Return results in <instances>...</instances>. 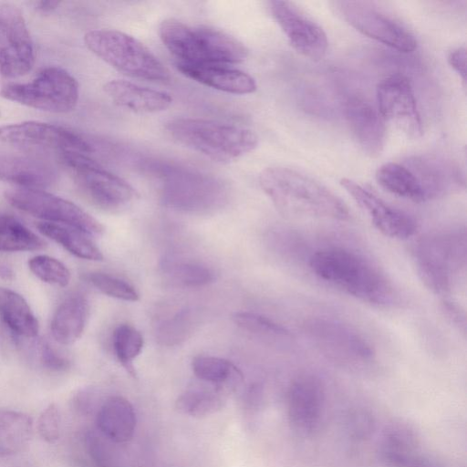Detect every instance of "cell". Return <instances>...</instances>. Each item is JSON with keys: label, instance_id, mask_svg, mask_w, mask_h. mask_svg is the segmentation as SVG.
<instances>
[{"label": "cell", "instance_id": "obj_1", "mask_svg": "<svg viewBox=\"0 0 467 467\" xmlns=\"http://www.w3.org/2000/svg\"><path fill=\"white\" fill-rule=\"evenodd\" d=\"M312 273L320 280L363 302L387 306L395 293L382 270L363 254L342 246L317 250L309 258Z\"/></svg>", "mask_w": 467, "mask_h": 467}, {"label": "cell", "instance_id": "obj_2", "mask_svg": "<svg viewBox=\"0 0 467 467\" xmlns=\"http://www.w3.org/2000/svg\"><path fill=\"white\" fill-rule=\"evenodd\" d=\"M259 183L276 209L296 218H325L345 221L349 217L346 203L326 186L296 170L268 167Z\"/></svg>", "mask_w": 467, "mask_h": 467}, {"label": "cell", "instance_id": "obj_3", "mask_svg": "<svg viewBox=\"0 0 467 467\" xmlns=\"http://www.w3.org/2000/svg\"><path fill=\"white\" fill-rule=\"evenodd\" d=\"M159 35L180 63L226 66L240 63L248 56L246 47L238 39L207 26H192L168 18L161 23Z\"/></svg>", "mask_w": 467, "mask_h": 467}, {"label": "cell", "instance_id": "obj_4", "mask_svg": "<svg viewBox=\"0 0 467 467\" xmlns=\"http://www.w3.org/2000/svg\"><path fill=\"white\" fill-rule=\"evenodd\" d=\"M179 144L216 161H231L252 151L258 143L249 129L212 119L181 118L165 127Z\"/></svg>", "mask_w": 467, "mask_h": 467}, {"label": "cell", "instance_id": "obj_5", "mask_svg": "<svg viewBox=\"0 0 467 467\" xmlns=\"http://www.w3.org/2000/svg\"><path fill=\"white\" fill-rule=\"evenodd\" d=\"M466 233L449 229L422 236L413 249L417 274L438 295L449 293L466 266Z\"/></svg>", "mask_w": 467, "mask_h": 467}, {"label": "cell", "instance_id": "obj_6", "mask_svg": "<svg viewBox=\"0 0 467 467\" xmlns=\"http://www.w3.org/2000/svg\"><path fill=\"white\" fill-rule=\"evenodd\" d=\"M87 47L118 71L141 79L166 81L168 68L135 37L112 29L90 30L84 36Z\"/></svg>", "mask_w": 467, "mask_h": 467}, {"label": "cell", "instance_id": "obj_7", "mask_svg": "<svg viewBox=\"0 0 467 467\" xmlns=\"http://www.w3.org/2000/svg\"><path fill=\"white\" fill-rule=\"evenodd\" d=\"M80 193L95 206L117 211L128 206L136 197L131 185L113 174L89 155L68 151L59 155Z\"/></svg>", "mask_w": 467, "mask_h": 467}, {"label": "cell", "instance_id": "obj_8", "mask_svg": "<svg viewBox=\"0 0 467 467\" xmlns=\"http://www.w3.org/2000/svg\"><path fill=\"white\" fill-rule=\"evenodd\" d=\"M0 94L33 109L65 113L76 107L79 88L76 78L64 68L47 67L29 82L4 86Z\"/></svg>", "mask_w": 467, "mask_h": 467}, {"label": "cell", "instance_id": "obj_9", "mask_svg": "<svg viewBox=\"0 0 467 467\" xmlns=\"http://www.w3.org/2000/svg\"><path fill=\"white\" fill-rule=\"evenodd\" d=\"M162 200L172 209L186 213H206L220 207L225 188L216 179L178 167L161 168Z\"/></svg>", "mask_w": 467, "mask_h": 467}, {"label": "cell", "instance_id": "obj_10", "mask_svg": "<svg viewBox=\"0 0 467 467\" xmlns=\"http://www.w3.org/2000/svg\"><path fill=\"white\" fill-rule=\"evenodd\" d=\"M14 207L48 223L77 228L88 235H100L103 225L74 202L38 189L17 188L5 192Z\"/></svg>", "mask_w": 467, "mask_h": 467}, {"label": "cell", "instance_id": "obj_11", "mask_svg": "<svg viewBox=\"0 0 467 467\" xmlns=\"http://www.w3.org/2000/svg\"><path fill=\"white\" fill-rule=\"evenodd\" d=\"M0 140L25 148L89 155L96 145L65 127L40 121H23L0 127Z\"/></svg>", "mask_w": 467, "mask_h": 467}, {"label": "cell", "instance_id": "obj_12", "mask_svg": "<svg viewBox=\"0 0 467 467\" xmlns=\"http://www.w3.org/2000/svg\"><path fill=\"white\" fill-rule=\"evenodd\" d=\"M34 63V45L21 10L0 2V73L19 78L28 73Z\"/></svg>", "mask_w": 467, "mask_h": 467}, {"label": "cell", "instance_id": "obj_13", "mask_svg": "<svg viewBox=\"0 0 467 467\" xmlns=\"http://www.w3.org/2000/svg\"><path fill=\"white\" fill-rule=\"evenodd\" d=\"M305 330L317 348L329 358L346 363H365L373 358L369 343L349 326L330 318H313Z\"/></svg>", "mask_w": 467, "mask_h": 467}, {"label": "cell", "instance_id": "obj_14", "mask_svg": "<svg viewBox=\"0 0 467 467\" xmlns=\"http://www.w3.org/2000/svg\"><path fill=\"white\" fill-rule=\"evenodd\" d=\"M337 5L344 19L364 36L403 53L417 48V40L410 31L368 3L340 1Z\"/></svg>", "mask_w": 467, "mask_h": 467}, {"label": "cell", "instance_id": "obj_15", "mask_svg": "<svg viewBox=\"0 0 467 467\" xmlns=\"http://www.w3.org/2000/svg\"><path fill=\"white\" fill-rule=\"evenodd\" d=\"M378 111L388 122L407 137L421 136L422 124L414 91L410 80L396 74L382 79L377 86Z\"/></svg>", "mask_w": 467, "mask_h": 467}, {"label": "cell", "instance_id": "obj_16", "mask_svg": "<svg viewBox=\"0 0 467 467\" xmlns=\"http://www.w3.org/2000/svg\"><path fill=\"white\" fill-rule=\"evenodd\" d=\"M271 13L293 48L312 60L322 59L328 41L323 28L293 3L273 0Z\"/></svg>", "mask_w": 467, "mask_h": 467}, {"label": "cell", "instance_id": "obj_17", "mask_svg": "<svg viewBox=\"0 0 467 467\" xmlns=\"http://www.w3.org/2000/svg\"><path fill=\"white\" fill-rule=\"evenodd\" d=\"M340 184L381 234L400 240L408 239L415 234L418 225L412 216L385 202L351 179L343 178Z\"/></svg>", "mask_w": 467, "mask_h": 467}, {"label": "cell", "instance_id": "obj_18", "mask_svg": "<svg viewBox=\"0 0 467 467\" xmlns=\"http://www.w3.org/2000/svg\"><path fill=\"white\" fill-rule=\"evenodd\" d=\"M288 417L293 427L303 433L312 432L319 423L324 390L318 379L302 375L288 390Z\"/></svg>", "mask_w": 467, "mask_h": 467}, {"label": "cell", "instance_id": "obj_19", "mask_svg": "<svg viewBox=\"0 0 467 467\" xmlns=\"http://www.w3.org/2000/svg\"><path fill=\"white\" fill-rule=\"evenodd\" d=\"M345 115L351 134L362 150L370 157L380 155L385 141L384 121L379 111L359 97L349 98Z\"/></svg>", "mask_w": 467, "mask_h": 467}, {"label": "cell", "instance_id": "obj_20", "mask_svg": "<svg viewBox=\"0 0 467 467\" xmlns=\"http://www.w3.org/2000/svg\"><path fill=\"white\" fill-rule=\"evenodd\" d=\"M57 174L47 161L31 156L0 152V180L21 188L41 190L57 182Z\"/></svg>", "mask_w": 467, "mask_h": 467}, {"label": "cell", "instance_id": "obj_21", "mask_svg": "<svg viewBox=\"0 0 467 467\" xmlns=\"http://www.w3.org/2000/svg\"><path fill=\"white\" fill-rule=\"evenodd\" d=\"M103 89L115 105L136 113L160 112L172 102L171 96L165 91L122 79L108 81Z\"/></svg>", "mask_w": 467, "mask_h": 467}, {"label": "cell", "instance_id": "obj_22", "mask_svg": "<svg viewBox=\"0 0 467 467\" xmlns=\"http://www.w3.org/2000/svg\"><path fill=\"white\" fill-rule=\"evenodd\" d=\"M177 69L187 78L226 93L244 95L256 90L249 74L223 65H192L176 62Z\"/></svg>", "mask_w": 467, "mask_h": 467}, {"label": "cell", "instance_id": "obj_23", "mask_svg": "<svg viewBox=\"0 0 467 467\" xmlns=\"http://www.w3.org/2000/svg\"><path fill=\"white\" fill-rule=\"evenodd\" d=\"M96 424L108 441L114 443L127 442L132 439L136 429L134 408L124 397H109L97 411Z\"/></svg>", "mask_w": 467, "mask_h": 467}, {"label": "cell", "instance_id": "obj_24", "mask_svg": "<svg viewBox=\"0 0 467 467\" xmlns=\"http://www.w3.org/2000/svg\"><path fill=\"white\" fill-rule=\"evenodd\" d=\"M420 182L426 199L443 195L460 186V175L447 162L434 157L417 156L404 162Z\"/></svg>", "mask_w": 467, "mask_h": 467}, {"label": "cell", "instance_id": "obj_25", "mask_svg": "<svg viewBox=\"0 0 467 467\" xmlns=\"http://www.w3.org/2000/svg\"><path fill=\"white\" fill-rule=\"evenodd\" d=\"M88 316V302L80 293L67 296L56 309L50 325L54 339L69 345L82 335Z\"/></svg>", "mask_w": 467, "mask_h": 467}, {"label": "cell", "instance_id": "obj_26", "mask_svg": "<svg viewBox=\"0 0 467 467\" xmlns=\"http://www.w3.org/2000/svg\"><path fill=\"white\" fill-rule=\"evenodd\" d=\"M0 317L17 337L33 338L37 336L38 321L26 299L18 293L0 287Z\"/></svg>", "mask_w": 467, "mask_h": 467}, {"label": "cell", "instance_id": "obj_27", "mask_svg": "<svg viewBox=\"0 0 467 467\" xmlns=\"http://www.w3.org/2000/svg\"><path fill=\"white\" fill-rule=\"evenodd\" d=\"M33 435V421L26 413L0 410V458L22 451Z\"/></svg>", "mask_w": 467, "mask_h": 467}, {"label": "cell", "instance_id": "obj_28", "mask_svg": "<svg viewBox=\"0 0 467 467\" xmlns=\"http://www.w3.org/2000/svg\"><path fill=\"white\" fill-rule=\"evenodd\" d=\"M375 177L383 189L394 195L415 202L427 201L417 177L404 163H384L379 167Z\"/></svg>", "mask_w": 467, "mask_h": 467}, {"label": "cell", "instance_id": "obj_29", "mask_svg": "<svg viewBox=\"0 0 467 467\" xmlns=\"http://www.w3.org/2000/svg\"><path fill=\"white\" fill-rule=\"evenodd\" d=\"M36 228L77 257L92 261L103 259L101 251L88 234L77 228L48 222L38 223Z\"/></svg>", "mask_w": 467, "mask_h": 467}, {"label": "cell", "instance_id": "obj_30", "mask_svg": "<svg viewBox=\"0 0 467 467\" xmlns=\"http://www.w3.org/2000/svg\"><path fill=\"white\" fill-rule=\"evenodd\" d=\"M197 379L215 385L218 390L232 389L243 379L241 371L229 360L213 356H197L192 361Z\"/></svg>", "mask_w": 467, "mask_h": 467}, {"label": "cell", "instance_id": "obj_31", "mask_svg": "<svg viewBox=\"0 0 467 467\" xmlns=\"http://www.w3.org/2000/svg\"><path fill=\"white\" fill-rule=\"evenodd\" d=\"M45 241L15 216L0 212V251L23 252L44 248Z\"/></svg>", "mask_w": 467, "mask_h": 467}, {"label": "cell", "instance_id": "obj_32", "mask_svg": "<svg viewBox=\"0 0 467 467\" xmlns=\"http://www.w3.org/2000/svg\"><path fill=\"white\" fill-rule=\"evenodd\" d=\"M161 270L167 280L180 287H200L214 280L213 271L201 263L166 258Z\"/></svg>", "mask_w": 467, "mask_h": 467}, {"label": "cell", "instance_id": "obj_33", "mask_svg": "<svg viewBox=\"0 0 467 467\" xmlns=\"http://www.w3.org/2000/svg\"><path fill=\"white\" fill-rule=\"evenodd\" d=\"M198 309L185 307L164 319L157 327L156 338L161 345L172 347L187 340L199 326Z\"/></svg>", "mask_w": 467, "mask_h": 467}, {"label": "cell", "instance_id": "obj_34", "mask_svg": "<svg viewBox=\"0 0 467 467\" xmlns=\"http://www.w3.org/2000/svg\"><path fill=\"white\" fill-rule=\"evenodd\" d=\"M225 400L218 390L193 389L181 394L175 402L177 410L192 417H203L220 411Z\"/></svg>", "mask_w": 467, "mask_h": 467}, {"label": "cell", "instance_id": "obj_35", "mask_svg": "<svg viewBox=\"0 0 467 467\" xmlns=\"http://www.w3.org/2000/svg\"><path fill=\"white\" fill-rule=\"evenodd\" d=\"M143 337L140 332L129 324H120L113 331L112 347L119 362L134 375L133 360L143 348Z\"/></svg>", "mask_w": 467, "mask_h": 467}, {"label": "cell", "instance_id": "obj_36", "mask_svg": "<svg viewBox=\"0 0 467 467\" xmlns=\"http://www.w3.org/2000/svg\"><path fill=\"white\" fill-rule=\"evenodd\" d=\"M234 322L242 329L261 336L285 338L290 337L289 330L281 324L263 315L240 311L233 314Z\"/></svg>", "mask_w": 467, "mask_h": 467}, {"label": "cell", "instance_id": "obj_37", "mask_svg": "<svg viewBox=\"0 0 467 467\" xmlns=\"http://www.w3.org/2000/svg\"><path fill=\"white\" fill-rule=\"evenodd\" d=\"M28 267L38 279L50 285L64 287L70 281L68 268L61 261L48 255L32 257L28 261Z\"/></svg>", "mask_w": 467, "mask_h": 467}, {"label": "cell", "instance_id": "obj_38", "mask_svg": "<svg viewBox=\"0 0 467 467\" xmlns=\"http://www.w3.org/2000/svg\"><path fill=\"white\" fill-rule=\"evenodd\" d=\"M86 280L106 296L119 300L134 302L139 299V293L129 282L115 275L91 272L85 275Z\"/></svg>", "mask_w": 467, "mask_h": 467}, {"label": "cell", "instance_id": "obj_39", "mask_svg": "<svg viewBox=\"0 0 467 467\" xmlns=\"http://www.w3.org/2000/svg\"><path fill=\"white\" fill-rule=\"evenodd\" d=\"M62 418L56 403L48 404L36 420V431L42 441L48 444L57 442L61 437Z\"/></svg>", "mask_w": 467, "mask_h": 467}, {"label": "cell", "instance_id": "obj_40", "mask_svg": "<svg viewBox=\"0 0 467 467\" xmlns=\"http://www.w3.org/2000/svg\"><path fill=\"white\" fill-rule=\"evenodd\" d=\"M85 444L97 467H111L109 451L99 436L94 432H88L85 436Z\"/></svg>", "mask_w": 467, "mask_h": 467}, {"label": "cell", "instance_id": "obj_41", "mask_svg": "<svg viewBox=\"0 0 467 467\" xmlns=\"http://www.w3.org/2000/svg\"><path fill=\"white\" fill-rule=\"evenodd\" d=\"M39 357L42 366L50 371L64 372L70 368V361L54 350L47 343H40Z\"/></svg>", "mask_w": 467, "mask_h": 467}, {"label": "cell", "instance_id": "obj_42", "mask_svg": "<svg viewBox=\"0 0 467 467\" xmlns=\"http://www.w3.org/2000/svg\"><path fill=\"white\" fill-rule=\"evenodd\" d=\"M96 395L93 389L79 390L73 398L72 408L81 414L89 413L95 406Z\"/></svg>", "mask_w": 467, "mask_h": 467}, {"label": "cell", "instance_id": "obj_43", "mask_svg": "<svg viewBox=\"0 0 467 467\" xmlns=\"http://www.w3.org/2000/svg\"><path fill=\"white\" fill-rule=\"evenodd\" d=\"M448 62L453 70L460 76L463 83L466 82V51L464 47L451 50L448 56Z\"/></svg>", "mask_w": 467, "mask_h": 467}, {"label": "cell", "instance_id": "obj_44", "mask_svg": "<svg viewBox=\"0 0 467 467\" xmlns=\"http://www.w3.org/2000/svg\"><path fill=\"white\" fill-rule=\"evenodd\" d=\"M443 310L448 318L465 333V315L463 311L460 309V306L452 302L446 301L443 303Z\"/></svg>", "mask_w": 467, "mask_h": 467}, {"label": "cell", "instance_id": "obj_45", "mask_svg": "<svg viewBox=\"0 0 467 467\" xmlns=\"http://www.w3.org/2000/svg\"><path fill=\"white\" fill-rule=\"evenodd\" d=\"M58 1H36L34 3L35 7L42 12H50L59 5Z\"/></svg>", "mask_w": 467, "mask_h": 467}, {"label": "cell", "instance_id": "obj_46", "mask_svg": "<svg viewBox=\"0 0 467 467\" xmlns=\"http://www.w3.org/2000/svg\"><path fill=\"white\" fill-rule=\"evenodd\" d=\"M13 275L12 270L6 265H0V276L9 279Z\"/></svg>", "mask_w": 467, "mask_h": 467}]
</instances>
